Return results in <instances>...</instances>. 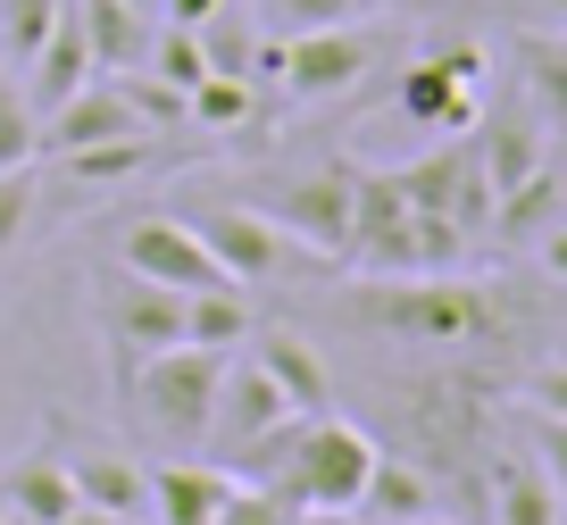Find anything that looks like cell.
Listing matches in <instances>:
<instances>
[{
    "label": "cell",
    "instance_id": "6",
    "mask_svg": "<svg viewBox=\"0 0 567 525\" xmlns=\"http://www.w3.org/2000/svg\"><path fill=\"white\" fill-rule=\"evenodd\" d=\"M92 326H101L109 359H117V375H134L151 350H176L184 342V292H167V284L134 276V267H117V276H92Z\"/></svg>",
    "mask_w": 567,
    "mask_h": 525
},
{
    "label": "cell",
    "instance_id": "21",
    "mask_svg": "<svg viewBox=\"0 0 567 525\" xmlns=\"http://www.w3.org/2000/svg\"><path fill=\"white\" fill-rule=\"evenodd\" d=\"M250 300L243 284H209V292H184V342L193 350H217V359H234V350H250Z\"/></svg>",
    "mask_w": 567,
    "mask_h": 525
},
{
    "label": "cell",
    "instance_id": "41",
    "mask_svg": "<svg viewBox=\"0 0 567 525\" xmlns=\"http://www.w3.org/2000/svg\"><path fill=\"white\" fill-rule=\"evenodd\" d=\"M559 359H567V333H559Z\"/></svg>",
    "mask_w": 567,
    "mask_h": 525
},
{
    "label": "cell",
    "instance_id": "38",
    "mask_svg": "<svg viewBox=\"0 0 567 525\" xmlns=\"http://www.w3.org/2000/svg\"><path fill=\"white\" fill-rule=\"evenodd\" d=\"M417 525H451V517H417Z\"/></svg>",
    "mask_w": 567,
    "mask_h": 525
},
{
    "label": "cell",
    "instance_id": "33",
    "mask_svg": "<svg viewBox=\"0 0 567 525\" xmlns=\"http://www.w3.org/2000/svg\"><path fill=\"white\" fill-rule=\"evenodd\" d=\"M534 267H543L550 284H567V217H559V226H543V234H534Z\"/></svg>",
    "mask_w": 567,
    "mask_h": 525
},
{
    "label": "cell",
    "instance_id": "32",
    "mask_svg": "<svg viewBox=\"0 0 567 525\" xmlns=\"http://www.w3.org/2000/svg\"><path fill=\"white\" fill-rule=\"evenodd\" d=\"M526 409L534 418H567V359H550V368L526 375Z\"/></svg>",
    "mask_w": 567,
    "mask_h": 525
},
{
    "label": "cell",
    "instance_id": "37",
    "mask_svg": "<svg viewBox=\"0 0 567 525\" xmlns=\"http://www.w3.org/2000/svg\"><path fill=\"white\" fill-rule=\"evenodd\" d=\"M301 525H351V517H309V508H301Z\"/></svg>",
    "mask_w": 567,
    "mask_h": 525
},
{
    "label": "cell",
    "instance_id": "10",
    "mask_svg": "<svg viewBox=\"0 0 567 525\" xmlns=\"http://www.w3.org/2000/svg\"><path fill=\"white\" fill-rule=\"evenodd\" d=\"M134 134H151V117L134 109V92H125L117 75H92L84 92H68V101L42 117V151H51V158L59 151H101V142H134Z\"/></svg>",
    "mask_w": 567,
    "mask_h": 525
},
{
    "label": "cell",
    "instance_id": "24",
    "mask_svg": "<svg viewBox=\"0 0 567 525\" xmlns=\"http://www.w3.org/2000/svg\"><path fill=\"white\" fill-rule=\"evenodd\" d=\"M193 34H200V59H209V75H259V25H250L234 0L217 9V18H200Z\"/></svg>",
    "mask_w": 567,
    "mask_h": 525
},
{
    "label": "cell",
    "instance_id": "29",
    "mask_svg": "<svg viewBox=\"0 0 567 525\" xmlns=\"http://www.w3.org/2000/svg\"><path fill=\"white\" fill-rule=\"evenodd\" d=\"M25 226H34V167H9L0 175V250L18 243Z\"/></svg>",
    "mask_w": 567,
    "mask_h": 525
},
{
    "label": "cell",
    "instance_id": "19",
    "mask_svg": "<svg viewBox=\"0 0 567 525\" xmlns=\"http://www.w3.org/2000/svg\"><path fill=\"white\" fill-rule=\"evenodd\" d=\"M75 18H84V42H92V68H101V75L142 68V51H151L142 0H75Z\"/></svg>",
    "mask_w": 567,
    "mask_h": 525
},
{
    "label": "cell",
    "instance_id": "42",
    "mask_svg": "<svg viewBox=\"0 0 567 525\" xmlns=\"http://www.w3.org/2000/svg\"><path fill=\"white\" fill-rule=\"evenodd\" d=\"M134 525H151V517H134Z\"/></svg>",
    "mask_w": 567,
    "mask_h": 525
},
{
    "label": "cell",
    "instance_id": "8",
    "mask_svg": "<svg viewBox=\"0 0 567 525\" xmlns=\"http://www.w3.org/2000/svg\"><path fill=\"white\" fill-rule=\"evenodd\" d=\"M401 117L425 125V134H476V117H484V51L451 42V51L417 59V68L401 75Z\"/></svg>",
    "mask_w": 567,
    "mask_h": 525
},
{
    "label": "cell",
    "instance_id": "36",
    "mask_svg": "<svg viewBox=\"0 0 567 525\" xmlns=\"http://www.w3.org/2000/svg\"><path fill=\"white\" fill-rule=\"evenodd\" d=\"M534 18H543L550 34H567V0H534Z\"/></svg>",
    "mask_w": 567,
    "mask_h": 525
},
{
    "label": "cell",
    "instance_id": "31",
    "mask_svg": "<svg viewBox=\"0 0 567 525\" xmlns=\"http://www.w3.org/2000/svg\"><path fill=\"white\" fill-rule=\"evenodd\" d=\"M526 451L543 459V475H550V484H559V501H567V418H534Z\"/></svg>",
    "mask_w": 567,
    "mask_h": 525
},
{
    "label": "cell",
    "instance_id": "30",
    "mask_svg": "<svg viewBox=\"0 0 567 525\" xmlns=\"http://www.w3.org/2000/svg\"><path fill=\"white\" fill-rule=\"evenodd\" d=\"M359 9H368V0H267V18L292 25V34H301V25H342V18H359Z\"/></svg>",
    "mask_w": 567,
    "mask_h": 525
},
{
    "label": "cell",
    "instance_id": "14",
    "mask_svg": "<svg viewBox=\"0 0 567 525\" xmlns=\"http://www.w3.org/2000/svg\"><path fill=\"white\" fill-rule=\"evenodd\" d=\"M92 75H101V68H92L84 18H75V0H68V9H59V18H51V34L34 42V59H25V75H18V84H25V101H34L42 117H51V109L68 101V92H84Z\"/></svg>",
    "mask_w": 567,
    "mask_h": 525
},
{
    "label": "cell",
    "instance_id": "13",
    "mask_svg": "<svg viewBox=\"0 0 567 525\" xmlns=\"http://www.w3.org/2000/svg\"><path fill=\"white\" fill-rule=\"evenodd\" d=\"M250 359L276 375V392L292 401V418H326V409H334V368H326L318 342H301L292 326H259L250 333Z\"/></svg>",
    "mask_w": 567,
    "mask_h": 525
},
{
    "label": "cell",
    "instance_id": "12",
    "mask_svg": "<svg viewBox=\"0 0 567 525\" xmlns=\"http://www.w3.org/2000/svg\"><path fill=\"white\" fill-rule=\"evenodd\" d=\"M193 234L209 243V259L226 267V276L243 284V292H250V284H276L284 267L301 259V250L284 243V234L267 226L259 209H200V217H193Z\"/></svg>",
    "mask_w": 567,
    "mask_h": 525
},
{
    "label": "cell",
    "instance_id": "16",
    "mask_svg": "<svg viewBox=\"0 0 567 525\" xmlns=\"http://www.w3.org/2000/svg\"><path fill=\"white\" fill-rule=\"evenodd\" d=\"M0 501H9V517H34V525H59L75 508V475H68V451H18L9 467H0Z\"/></svg>",
    "mask_w": 567,
    "mask_h": 525
},
{
    "label": "cell",
    "instance_id": "7",
    "mask_svg": "<svg viewBox=\"0 0 567 525\" xmlns=\"http://www.w3.org/2000/svg\"><path fill=\"white\" fill-rule=\"evenodd\" d=\"M351 200H359V167L334 158V167H309L292 184L259 200V217L301 250V259H351Z\"/></svg>",
    "mask_w": 567,
    "mask_h": 525
},
{
    "label": "cell",
    "instance_id": "43",
    "mask_svg": "<svg viewBox=\"0 0 567 525\" xmlns=\"http://www.w3.org/2000/svg\"><path fill=\"white\" fill-rule=\"evenodd\" d=\"M559 142H567V125H559Z\"/></svg>",
    "mask_w": 567,
    "mask_h": 525
},
{
    "label": "cell",
    "instance_id": "27",
    "mask_svg": "<svg viewBox=\"0 0 567 525\" xmlns=\"http://www.w3.org/2000/svg\"><path fill=\"white\" fill-rule=\"evenodd\" d=\"M59 9H68V0H0V59H9V68H25V59H34V42L51 34Z\"/></svg>",
    "mask_w": 567,
    "mask_h": 525
},
{
    "label": "cell",
    "instance_id": "25",
    "mask_svg": "<svg viewBox=\"0 0 567 525\" xmlns=\"http://www.w3.org/2000/svg\"><path fill=\"white\" fill-rule=\"evenodd\" d=\"M9 167H42V109L25 101L18 75H0V175Z\"/></svg>",
    "mask_w": 567,
    "mask_h": 525
},
{
    "label": "cell",
    "instance_id": "2",
    "mask_svg": "<svg viewBox=\"0 0 567 525\" xmlns=\"http://www.w3.org/2000/svg\"><path fill=\"white\" fill-rule=\"evenodd\" d=\"M467 234L443 217H417L392 167H359V200H351V259L368 276H443L460 267Z\"/></svg>",
    "mask_w": 567,
    "mask_h": 525
},
{
    "label": "cell",
    "instance_id": "11",
    "mask_svg": "<svg viewBox=\"0 0 567 525\" xmlns=\"http://www.w3.org/2000/svg\"><path fill=\"white\" fill-rule=\"evenodd\" d=\"M284 418H292V401H284L276 375L243 350V359H226V375H217V409H209V442H200V451H217V467H226L243 442H259L267 425H284Z\"/></svg>",
    "mask_w": 567,
    "mask_h": 525
},
{
    "label": "cell",
    "instance_id": "15",
    "mask_svg": "<svg viewBox=\"0 0 567 525\" xmlns=\"http://www.w3.org/2000/svg\"><path fill=\"white\" fill-rule=\"evenodd\" d=\"M234 475L217 467V459H167V467H151V508L142 517L151 525H217V508H226Z\"/></svg>",
    "mask_w": 567,
    "mask_h": 525
},
{
    "label": "cell",
    "instance_id": "20",
    "mask_svg": "<svg viewBox=\"0 0 567 525\" xmlns=\"http://www.w3.org/2000/svg\"><path fill=\"white\" fill-rule=\"evenodd\" d=\"M351 517L359 525H417V517H434V475H425L417 459H375V475H368V492H359Z\"/></svg>",
    "mask_w": 567,
    "mask_h": 525
},
{
    "label": "cell",
    "instance_id": "26",
    "mask_svg": "<svg viewBox=\"0 0 567 525\" xmlns=\"http://www.w3.org/2000/svg\"><path fill=\"white\" fill-rule=\"evenodd\" d=\"M142 68L159 75V84H176V92L209 84V59H200V34H193V25H151V51H142Z\"/></svg>",
    "mask_w": 567,
    "mask_h": 525
},
{
    "label": "cell",
    "instance_id": "3",
    "mask_svg": "<svg viewBox=\"0 0 567 525\" xmlns=\"http://www.w3.org/2000/svg\"><path fill=\"white\" fill-rule=\"evenodd\" d=\"M217 375H226V359H217V350L176 342V350H151V359H142L134 375H117V384H125V409H134L142 434L167 442V459H184V451H200V442H209Z\"/></svg>",
    "mask_w": 567,
    "mask_h": 525
},
{
    "label": "cell",
    "instance_id": "1",
    "mask_svg": "<svg viewBox=\"0 0 567 525\" xmlns=\"http://www.w3.org/2000/svg\"><path fill=\"white\" fill-rule=\"evenodd\" d=\"M342 317L401 350H476L501 333V292L467 284L460 267H443V276H375L342 292Z\"/></svg>",
    "mask_w": 567,
    "mask_h": 525
},
{
    "label": "cell",
    "instance_id": "34",
    "mask_svg": "<svg viewBox=\"0 0 567 525\" xmlns=\"http://www.w3.org/2000/svg\"><path fill=\"white\" fill-rule=\"evenodd\" d=\"M226 0H167V25H200V18H217Z\"/></svg>",
    "mask_w": 567,
    "mask_h": 525
},
{
    "label": "cell",
    "instance_id": "5",
    "mask_svg": "<svg viewBox=\"0 0 567 525\" xmlns=\"http://www.w3.org/2000/svg\"><path fill=\"white\" fill-rule=\"evenodd\" d=\"M392 34L368 18H342V25H301V34H284L276 51V84L292 92V101H342V92H359L375 68H384Z\"/></svg>",
    "mask_w": 567,
    "mask_h": 525
},
{
    "label": "cell",
    "instance_id": "17",
    "mask_svg": "<svg viewBox=\"0 0 567 525\" xmlns=\"http://www.w3.org/2000/svg\"><path fill=\"white\" fill-rule=\"evenodd\" d=\"M493 525H567V501H559V484L543 475L534 451L493 459Z\"/></svg>",
    "mask_w": 567,
    "mask_h": 525
},
{
    "label": "cell",
    "instance_id": "39",
    "mask_svg": "<svg viewBox=\"0 0 567 525\" xmlns=\"http://www.w3.org/2000/svg\"><path fill=\"white\" fill-rule=\"evenodd\" d=\"M0 525H9V501H0Z\"/></svg>",
    "mask_w": 567,
    "mask_h": 525
},
{
    "label": "cell",
    "instance_id": "18",
    "mask_svg": "<svg viewBox=\"0 0 567 525\" xmlns=\"http://www.w3.org/2000/svg\"><path fill=\"white\" fill-rule=\"evenodd\" d=\"M68 475H75V501L84 508H109L125 525L151 508V467H134L125 451H68Z\"/></svg>",
    "mask_w": 567,
    "mask_h": 525
},
{
    "label": "cell",
    "instance_id": "9",
    "mask_svg": "<svg viewBox=\"0 0 567 525\" xmlns=\"http://www.w3.org/2000/svg\"><path fill=\"white\" fill-rule=\"evenodd\" d=\"M117 267L167 284V292H209V284H234L226 267L209 259V243L193 234V217H134L117 243Z\"/></svg>",
    "mask_w": 567,
    "mask_h": 525
},
{
    "label": "cell",
    "instance_id": "22",
    "mask_svg": "<svg viewBox=\"0 0 567 525\" xmlns=\"http://www.w3.org/2000/svg\"><path fill=\"white\" fill-rule=\"evenodd\" d=\"M559 200H567V193H559V175L534 167L526 184H509V193L493 200V234H501V243H526V250H534V234L559 226Z\"/></svg>",
    "mask_w": 567,
    "mask_h": 525
},
{
    "label": "cell",
    "instance_id": "28",
    "mask_svg": "<svg viewBox=\"0 0 567 525\" xmlns=\"http://www.w3.org/2000/svg\"><path fill=\"white\" fill-rule=\"evenodd\" d=\"M217 525H301V508H292V492L234 475V492H226V508H217Z\"/></svg>",
    "mask_w": 567,
    "mask_h": 525
},
{
    "label": "cell",
    "instance_id": "23",
    "mask_svg": "<svg viewBox=\"0 0 567 525\" xmlns=\"http://www.w3.org/2000/svg\"><path fill=\"white\" fill-rule=\"evenodd\" d=\"M184 117H193L200 134H234V125L259 117V84H250V75H209V84L184 92Z\"/></svg>",
    "mask_w": 567,
    "mask_h": 525
},
{
    "label": "cell",
    "instance_id": "4",
    "mask_svg": "<svg viewBox=\"0 0 567 525\" xmlns=\"http://www.w3.org/2000/svg\"><path fill=\"white\" fill-rule=\"evenodd\" d=\"M375 442L359 434L351 418H301V434H292V459L276 467V492H292V508H309V517H351L359 492H368L375 475Z\"/></svg>",
    "mask_w": 567,
    "mask_h": 525
},
{
    "label": "cell",
    "instance_id": "35",
    "mask_svg": "<svg viewBox=\"0 0 567 525\" xmlns=\"http://www.w3.org/2000/svg\"><path fill=\"white\" fill-rule=\"evenodd\" d=\"M59 525H125V517H109V508H84V501H75V508H68Z\"/></svg>",
    "mask_w": 567,
    "mask_h": 525
},
{
    "label": "cell",
    "instance_id": "40",
    "mask_svg": "<svg viewBox=\"0 0 567 525\" xmlns=\"http://www.w3.org/2000/svg\"><path fill=\"white\" fill-rule=\"evenodd\" d=\"M9 525H34V517H9Z\"/></svg>",
    "mask_w": 567,
    "mask_h": 525
}]
</instances>
